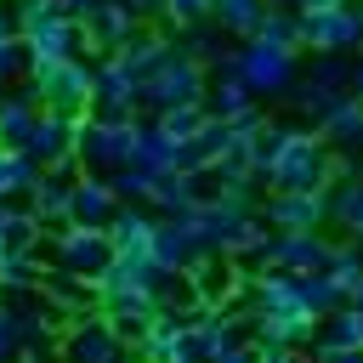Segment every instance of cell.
Masks as SVG:
<instances>
[{"mask_svg":"<svg viewBox=\"0 0 363 363\" xmlns=\"http://www.w3.org/2000/svg\"><path fill=\"white\" fill-rule=\"evenodd\" d=\"M323 164H329L323 159V142L306 136V130H284L278 147H272V159H267V170H272V182L284 193H312L323 182Z\"/></svg>","mask_w":363,"mask_h":363,"instance_id":"1","label":"cell"},{"mask_svg":"<svg viewBox=\"0 0 363 363\" xmlns=\"http://www.w3.org/2000/svg\"><path fill=\"white\" fill-rule=\"evenodd\" d=\"M136 130L142 125H125V119H96V125H79L74 136V153L96 170H113L125 159H136Z\"/></svg>","mask_w":363,"mask_h":363,"instance_id":"2","label":"cell"},{"mask_svg":"<svg viewBox=\"0 0 363 363\" xmlns=\"http://www.w3.org/2000/svg\"><path fill=\"white\" fill-rule=\"evenodd\" d=\"M113 267V244L108 233L96 227H68L57 238V272H74V278H102Z\"/></svg>","mask_w":363,"mask_h":363,"instance_id":"3","label":"cell"},{"mask_svg":"<svg viewBox=\"0 0 363 363\" xmlns=\"http://www.w3.org/2000/svg\"><path fill=\"white\" fill-rule=\"evenodd\" d=\"M199 91H204V74H199V62L193 57H170L159 74H147L142 79V96L147 102H159V108H193L199 102Z\"/></svg>","mask_w":363,"mask_h":363,"instance_id":"4","label":"cell"},{"mask_svg":"<svg viewBox=\"0 0 363 363\" xmlns=\"http://www.w3.org/2000/svg\"><path fill=\"white\" fill-rule=\"evenodd\" d=\"M363 40V17L335 6V11H306L301 17V45H318V51H346Z\"/></svg>","mask_w":363,"mask_h":363,"instance_id":"5","label":"cell"},{"mask_svg":"<svg viewBox=\"0 0 363 363\" xmlns=\"http://www.w3.org/2000/svg\"><path fill=\"white\" fill-rule=\"evenodd\" d=\"M40 62H68L74 51V23L57 17V11H28V40H23Z\"/></svg>","mask_w":363,"mask_h":363,"instance_id":"6","label":"cell"},{"mask_svg":"<svg viewBox=\"0 0 363 363\" xmlns=\"http://www.w3.org/2000/svg\"><path fill=\"white\" fill-rule=\"evenodd\" d=\"M238 79H244L250 91H284V85H289V51L255 40V45L238 57Z\"/></svg>","mask_w":363,"mask_h":363,"instance_id":"7","label":"cell"},{"mask_svg":"<svg viewBox=\"0 0 363 363\" xmlns=\"http://www.w3.org/2000/svg\"><path fill=\"white\" fill-rule=\"evenodd\" d=\"M68 216H74V227H96V233H108L113 216H119V193H113L108 182H74V204H68Z\"/></svg>","mask_w":363,"mask_h":363,"instance_id":"8","label":"cell"},{"mask_svg":"<svg viewBox=\"0 0 363 363\" xmlns=\"http://www.w3.org/2000/svg\"><path fill=\"white\" fill-rule=\"evenodd\" d=\"M40 85H45L51 108H74L79 96H96V79H91L79 62H45V68H40Z\"/></svg>","mask_w":363,"mask_h":363,"instance_id":"9","label":"cell"},{"mask_svg":"<svg viewBox=\"0 0 363 363\" xmlns=\"http://www.w3.org/2000/svg\"><path fill=\"white\" fill-rule=\"evenodd\" d=\"M267 261H272V267H329L335 255H329L323 238H312V233H289V238H278V244L267 250Z\"/></svg>","mask_w":363,"mask_h":363,"instance_id":"10","label":"cell"},{"mask_svg":"<svg viewBox=\"0 0 363 363\" xmlns=\"http://www.w3.org/2000/svg\"><path fill=\"white\" fill-rule=\"evenodd\" d=\"M267 216H272L278 227H289V233H306V227L323 216V199H318V193H284V199L267 204Z\"/></svg>","mask_w":363,"mask_h":363,"instance_id":"11","label":"cell"},{"mask_svg":"<svg viewBox=\"0 0 363 363\" xmlns=\"http://www.w3.org/2000/svg\"><path fill=\"white\" fill-rule=\"evenodd\" d=\"M28 147H34V159H45V164H62V159L74 153V136H68V119H62V113H51V119H40V125H34V136H28Z\"/></svg>","mask_w":363,"mask_h":363,"instance_id":"12","label":"cell"},{"mask_svg":"<svg viewBox=\"0 0 363 363\" xmlns=\"http://www.w3.org/2000/svg\"><path fill=\"white\" fill-rule=\"evenodd\" d=\"M216 17H221L233 34H255L261 17H267V0H216Z\"/></svg>","mask_w":363,"mask_h":363,"instance_id":"13","label":"cell"},{"mask_svg":"<svg viewBox=\"0 0 363 363\" xmlns=\"http://www.w3.org/2000/svg\"><path fill=\"white\" fill-rule=\"evenodd\" d=\"M34 125H40V119L28 113V102H6V108H0V142H11V147H17V142H28V136H34Z\"/></svg>","mask_w":363,"mask_h":363,"instance_id":"14","label":"cell"},{"mask_svg":"<svg viewBox=\"0 0 363 363\" xmlns=\"http://www.w3.org/2000/svg\"><path fill=\"white\" fill-rule=\"evenodd\" d=\"M335 216H340L352 233H363V182H346V187H340V199H335Z\"/></svg>","mask_w":363,"mask_h":363,"instance_id":"15","label":"cell"},{"mask_svg":"<svg viewBox=\"0 0 363 363\" xmlns=\"http://www.w3.org/2000/svg\"><path fill=\"white\" fill-rule=\"evenodd\" d=\"M204 11H216V0H170V17L176 23H199Z\"/></svg>","mask_w":363,"mask_h":363,"instance_id":"16","label":"cell"},{"mask_svg":"<svg viewBox=\"0 0 363 363\" xmlns=\"http://www.w3.org/2000/svg\"><path fill=\"white\" fill-rule=\"evenodd\" d=\"M23 40H0V79H11L17 68H23V51H17Z\"/></svg>","mask_w":363,"mask_h":363,"instance_id":"17","label":"cell"},{"mask_svg":"<svg viewBox=\"0 0 363 363\" xmlns=\"http://www.w3.org/2000/svg\"><path fill=\"white\" fill-rule=\"evenodd\" d=\"M170 363H193V357H170Z\"/></svg>","mask_w":363,"mask_h":363,"instance_id":"18","label":"cell"}]
</instances>
